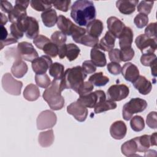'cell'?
Masks as SVG:
<instances>
[{
	"label": "cell",
	"instance_id": "obj_44",
	"mask_svg": "<svg viewBox=\"0 0 157 157\" xmlns=\"http://www.w3.org/2000/svg\"><path fill=\"white\" fill-rule=\"evenodd\" d=\"M134 50L132 47L124 48L120 50V59L121 61L126 62L131 60L134 56Z\"/></svg>",
	"mask_w": 157,
	"mask_h": 157
},
{
	"label": "cell",
	"instance_id": "obj_30",
	"mask_svg": "<svg viewBox=\"0 0 157 157\" xmlns=\"http://www.w3.org/2000/svg\"><path fill=\"white\" fill-rule=\"evenodd\" d=\"M121 153L126 156H137V144L134 139L125 142L121 147Z\"/></svg>",
	"mask_w": 157,
	"mask_h": 157
},
{
	"label": "cell",
	"instance_id": "obj_59",
	"mask_svg": "<svg viewBox=\"0 0 157 157\" xmlns=\"http://www.w3.org/2000/svg\"><path fill=\"white\" fill-rule=\"evenodd\" d=\"M150 145L156 146V132H154L150 136Z\"/></svg>",
	"mask_w": 157,
	"mask_h": 157
},
{
	"label": "cell",
	"instance_id": "obj_21",
	"mask_svg": "<svg viewBox=\"0 0 157 157\" xmlns=\"http://www.w3.org/2000/svg\"><path fill=\"white\" fill-rule=\"evenodd\" d=\"M119 46L121 49L131 47L133 40V31L131 28L125 26L118 36Z\"/></svg>",
	"mask_w": 157,
	"mask_h": 157
},
{
	"label": "cell",
	"instance_id": "obj_8",
	"mask_svg": "<svg viewBox=\"0 0 157 157\" xmlns=\"http://www.w3.org/2000/svg\"><path fill=\"white\" fill-rule=\"evenodd\" d=\"M29 1H15V5L12 11L8 14V18L12 23H18L27 17L26 8L28 7Z\"/></svg>",
	"mask_w": 157,
	"mask_h": 157
},
{
	"label": "cell",
	"instance_id": "obj_61",
	"mask_svg": "<svg viewBox=\"0 0 157 157\" xmlns=\"http://www.w3.org/2000/svg\"><path fill=\"white\" fill-rule=\"evenodd\" d=\"M151 69V75L154 77L156 76V61H155L150 66Z\"/></svg>",
	"mask_w": 157,
	"mask_h": 157
},
{
	"label": "cell",
	"instance_id": "obj_3",
	"mask_svg": "<svg viewBox=\"0 0 157 157\" xmlns=\"http://www.w3.org/2000/svg\"><path fill=\"white\" fill-rule=\"evenodd\" d=\"M60 80L53 79L50 85L43 93V99L47 102L51 109L61 110L64 105V99L61 95Z\"/></svg>",
	"mask_w": 157,
	"mask_h": 157
},
{
	"label": "cell",
	"instance_id": "obj_47",
	"mask_svg": "<svg viewBox=\"0 0 157 157\" xmlns=\"http://www.w3.org/2000/svg\"><path fill=\"white\" fill-rule=\"evenodd\" d=\"M156 61V56L154 53L142 54L140 57V63L145 66H151Z\"/></svg>",
	"mask_w": 157,
	"mask_h": 157
},
{
	"label": "cell",
	"instance_id": "obj_19",
	"mask_svg": "<svg viewBox=\"0 0 157 157\" xmlns=\"http://www.w3.org/2000/svg\"><path fill=\"white\" fill-rule=\"evenodd\" d=\"M132 83L134 87L143 95L148 94L152 89V85L150 81L147 80L145 77L139 75Z\"/></svg>",
	"mask_w": 157,
	"mask_h": 157
},
{
	"label": "cell",
	"instance_id": "obj_58",
	"mask_svg": "<svg viewBox=\"0 0 157 157\" xmlns=\"http://www.w3.org/2000/svg\"><path fill=\"white\" fill-rule=\"evenodd\" d=\"M9 36L7 31L4 26H1V40H4Z\"/></svg>",
	"mask_w": 157,
	"mask_h": 157
},
{
	"label": "cell",
	"instance_id": "obj_23",
	"mask_svg": "<svg viewBox=\"0 0 157 157\" xmlns=\"http://www.w3.org/2000/svg\"><path fill=\"white\" fill-rule=\"evenodd\" d=\"M91 61L98 67H104L107 64L105 53L98 47H93L90 52Z\"/></svg>",
	"mask_w": 157,
	"mask_h": 157
},
{
	"label": "cell",
	"instance_id": "obj_53",
	"mask_svg": "<svg viewBox=\"0 0 157 157\" xmlns=\"http://www.w3.org/2000/svg\"><path fill=\"white\" fill-rule=\"evenodd\" d=\"M107 68L108 71L113 75H118L121 72V65L118 63L115 62H111L107 64Z\"/></svg>",
	"mask_w": 157,
	"mask_h": 157
},
{
	"label": "cell",
	"instance_id": "obj_46",
	"mask_svg": "<svg viewBox=\"0 0 157 157\" xmlns=\"http://www.w3.org/2000/svg\"><path fill=\"white\" fill-rule=\"evenodd\" d=\"M86 34V29L79 26L75 25L71 34V36L74 41L76 43H79L81 38Z\"/></svg>",
	"mask_w": 157,
	"mask_h": 157
},
{
	"label": "cell",
	"instance_id": "obj_15",
	"mask_svg": "<svg viewBox=\"0 0 157 157\" xmlns=\"http://www.w3.org/2000/svg\"><path fill=\"white\" fill-rule=\"evenodd\" d=\"M52 64L51 58L48 55H42L32 61V68L36 74H45Z\"/></svg>",
	"mask_w": 157,
	"mask_h": 157
},
{
	"label": "cell",
	"instance_id": "obj_52",
	"mask_svg": "<svg viewBox=\"0 0 157 157\" xmlns=\"http://www.w3.org/2000/svg\"><path fill=\"white\" fill-rule=\"evenodd\" d=\"M82 67L86 74H93L96 71V66L91 60H86L83 61Z\"/></svg>",
	"mask_w": 157,
	"mask_h": 157
},
{
	"label": "cell",
	"instance_id": "obj_1",
	"mask_svg": "<svg viewBox=\"0 0 157 157\" xmlns=\"http://www.w3.org/2000/svg\"><path fill=\"white\" fill-rule=\"evenodd\" d=\"M70 15L78 26H86L95 19L96 11L93 1L78 0L72 5Z\"/></svg>",
	"mask_w": 157,
	"mask_h": 157
},
{
	"label": "cell",
	"instance_id": "obj_55",
	"mask_svg": "<svg viewBox=\"0 0 157 157\" xmlns=\"http://www.w3.org/2000/svg\"><path fill=\"white\" fill-rule=\"evenodd\" d=\"M109 58L112 62L118 63L121 62L120 59V50L118 48H113L109 51Z\"/></svg>",
	"mask_w": 157,
	"mask_h": 157
},
{
	"label": "cell",
	"instance_id": "obj_35",
	"mask_svg": "<svg viewBox=\"0 0 157 157\" xmlns=\"http://www.w3.org/2000/svg\"><path fill=\"white\" fill-rule=\"evenodd\" d=\"M30 5L34 10L40 12H45L52 7V1H31Z\"/></svg>",
	"mask_w": 157,
	"mask_h": 157
},
{
	"label": "cell",
	"instance_id": "obj_14",
	"mask_svg": "<svg viewBox=\"0 0 157 157\" xmlns=\"http://www.w3.org/2000/svg\"><path fill=\"white\" fill-rule=\"evenodd\" d=\"M67 112L78 121H84L88 115V109L77 101L72 102L67 107Z\"/></svg>",
	"mask_w": 157,
	"mask_h": 157
},
{
	"label": "cell",
	"instance_id": "obj_37",
	"mask_svg": "<svg viewBox=\"0 0 157 157\" xmlns=\"http://www.w3.org/2000/svg\"><path fill=\"white\" fill-rule=\"evenodd\" d=\"M35 82L37 86L43 88H48L52 83L48 75L46 74H36Z\"/></svg>",
	"mask_w": 157,
	"mask_h": 157
},
{
	"label": "cell",
	"instance_id": "obj_7",
	"mask_svg": "<svg viewBox=\"0 0 157 157\" xmlns=\"http://www.w3.org/2000/svg\"><path fill=\"white\" fill-rule=\"evenodd\" d=\"M106 99L105 94L102 90H96L85 95L80 96L77 100L86 108H94L100 102Z\"/></svg>",
	"mask_w": 157,
	"mask_h": 157
},
{
	"label": "cell",
	"instance_id": "obj_26",
	"mask_svg": "<svg viewBox=\"0 0 157 157\" xmlns=\"http://www.w3.org/2000/svg\"><path fill=\"white\" fill-rule=\"evenodd\" d=\"M116 37L109 31H107L104 36L101 39L98 47L103 51L108 52L113 48L115 46Z\"/></svg>",
	"mask_w": 157,
	"mask_h": 157
},
{
	"label": "cell",
	"instance_id": "obj_40",
	"mask_svg": "<svg viewBox=\"0 0 157 157\" xmlns=\"http://www.w3.org/2000/svg\"><path fill=\"white\" fill-rule=\"evenodd\" d=\"M50 40L59 47L65 44L67 40V36L61 31H56L52 34Z\"/></svg>",
	"mask_w": 157,
	"mask_h": 157
},
{
	"label": "cell",
	"instance_id": "obj_31",
	"mask_svg": "<svg viewBox=\"0 0 157 157\" xmlns=\"http://www.w3.org/2000/svg\"><path fill=\"white\" fill-rule=\"evenodd\" d=\"M64 66L59 63H54L49 67V74L55 80H61L64 76Z\"/></svg>",
	"mask_w": 157,
	"mask_h": 157
},
{
	"label": "cell",
	"instance_id": "obj_33",
	"mask_svg": "<svg viewBox=\"0 0 157 157\" xmlns=\"http://www.w3.org/2000/svg\"><path fill=\"white\" fill-rule=\"evenodd\" d=\"M88 81L96 86H105L109 82V78L104 75L102 72H99L91 75L89 77Z\"/></svg>",
	"mask_w": 157,
	"mask_h": 157
},
{
	"label": "cell",
	"instance_id": "obj_27",
	"mask_svg": "<svg viewBox=\"0 0 157 157\" xmlns=\"http://www.w3.org/2000/svg\"><path fill=\"white\" fill-rule=\"evenodd\" d=\"M41 18L44 25L48 27L51 28L55 25L58 21V16L55 10L50 9L41 13Z\"/></svg>",
	"mask_w": 157,
	"mask_h": 157
},
{
	"label": "cell",
	"instance_id": "obj_22",
	"mask_svg": "<svg viewBox=\"0 0 157 157\" xmlns=\"http://www.w3.org/2000/svg\"><path fill=\"white\" fill-rule=\"evenodd\" d=\"M56 23L59 29H60L61 31L66 36H71L72 32L75 26V25L74 24L70 19L62 15L58 17V21Z\"/></svg>",
	"mask_w": 157,
	"mask_h": 157
},
{
	"label": "cell",
	"instance_id": "obj_32",
	"mask_svg": "<svg viewBox=\"0 0 157 157\" xmlns=\"http://www.w3.org/2000/svg\"><path fill=\"white\" fill-rule=\"evenodd\" d=\"M150 135L144 134L143 136L134 138L137 144V151L145 152L147 150H148L150 146Z\"/></svg>",
	"mask_w": 157,
	"mask_h": 157
},
{
	"label": "cell",
	"instance_id": "obj_57",
	"mask_svg": "<svg viewBox=\"0 0 157 157\" xmlns=\"http://www.w3.org/2000/svg\"><path fill=\"white\" fill-rule=\"evenodd\" d=\"M18 42V40L16 39L15 38H14L13 36H12L11 35L10 36H9L7 37V39H6L5 40H1L0 42V45H1V49L0 50H2L5 46H7V45H10V44H15V43H17Z\"/></svg>",
	"mask_w": 157,
	"mask_h": 157
},
{
	"label": "cell",
	"instance_id": "obj_28",
	"mask_svg": "<svg viewBox=\"0 0 157 157\" xmlns=\"http://www.w3.org/2000/svg\"><path fill=\"white\" fill-rule=\"evenodd\" d=\"M23 97L28 101H36L40 97V91L38 87L33 84L28 85L23 91Z\"/></svg>",
	"mask_w": 157,
	"mask_h": 157
},
{
	"label": "cell",
	"instance_id": "obj_13",
	"mask_svg": "<svg viewBox=\"0 0 157 157\" xmlns=\"http://www.w3.org/2000/svg\"><path fill=\"white\" fill-rule=\"evenodd\" d=\"M80 52V50L76 44L72 43L64 44L58 47V55L60 59H63L66 56L69 61H72L78 56Z\"/></svg>",
	"mask_w": 157,
	"mask_h": 157
},
{
	"label": "cell",
	"instance_id": "obj_49",
	"mask_svg": "<svg viewBox=\"0 0 157 157\" xmlns=\"http://www.w3.org/2000/svg\"><path fill=\"white\" fill-rule=\"evenodd\" d=\"M50 42H51V40L44 35H38L33 40L34 44L40 50H42L43 47Z\"/></svg>",
	"mask_w": 157,
	"mask_h": 157
},
{
	"label": "cell",
	"instance_id": "obj_54",
	"mask_svg": "<svg viewBox=\"0 0 157 157\" xmlns=\"http://www.w3.org/2000/svg\"><path fill=\"white\" fill-rule=\"evenodd\" d=\"M5 57L7 59H10L13 58L14 61L18 59H21L18 53L17 47H12L7 48V50L5 52Z\"/></svg>",
	"mask_w": 157,
	"mask_h": 157
},
{
	"label": "cell",
	"instance_id": "obj_42",
	"mask_svg": "<svg viewBox=\"0 0 157 157\" xmlns=\"http://www.w3.org/2000/svg\"><path fill=\"white\" fill-rule=\"evenodd\" d=\"M94 88L93 84L89 81L83 82L75 91L80 96L85 95L91 93Z\"/></svg>",
	"mask_w": 157,
	"mask_h": 157
},
{
	"label": "cell",
	"instance_id": "obj_2",
	"mask_svg": "<svg viewBox=\"0 0 157 157\" xmlns=\"http://www.w3.org/2000/svg\"><path fill=\"white\" fill-rule=\"evenodd\" d=\"M86 78V74L81 66H77L68 68L60 80V90L63 91L65 89H72L76 91Z\"/></svg>",
	"mask_w": 157,
	"mask_h": 157
},
{
	"label": "cell",
	"instance_id": "obj_38",
	"mask_svg": "<svg viewBox=\"0 0 157 157\" xmlns=\"http://www.w3.org/2000/svg\"><path fill=\"white\" fill-rule=\"evenodd\" d=\"M83 45L90 47H95L98 45L99 39L94 37L89 34H85L80 40L79 43Z\"/></svg>",
	"mask_w": 157,
	"mask_h": 157
},
{
	"label": "cell",
	"instance_id": "obj_39",
	"mask_svg": "<svg viewBox=\"0 0 157 157\" xmlns=\"http://www.w3.org/2000/svg\"><path fill=\"white\" fill-rule=\"evenodd\" d=\"M43 52L50 57L55 58L58 55V46L52 41L47 43L42 48Z\"/></svg>",
	"mask_w": 157,
	"mask_h": 157
},
{
	"label": "cell",
	"instance_id": "obj_45",
	"mask_svg": "<svg viewBox=\"0 0 157 157\" xmlns=\"http://www.w3.org/2000/svg\"><path fill=\"white\" fill-rule=\"evenodd\" d=\"M10 35L17 40L22 38L24 35V32L18 23H12L10 26Z\"/></svg>",
	"mask_w": 157,
	"mask_h": 157
},
{
	"label": "cell",
	"instance_id": "obj_56",
	"mask_svg": "<svg viewBox=\"0 0 157 157\" xmlns=\"http://www.w3.org/2000/svg\"><path fill=\"white\" fill-rule=\"evenodd\" d=\"M12 4L7 1H1V10L7 13H9L13 9Z\"/></svg>",
	"mask_w": 157,
	"mask_h": 157
},
{
	"label": "cell",
	"instance_id": "obj_29",
	"mask_svg": "<svg viewBox=\"0 0 157 157\" xmlns=\"http://www.w3.org/2000/svg\"><path fill=\"white\" fill-rule=\"evenodd\" d=\"M55 139L53 129L41 132L38 137L39 144L42 147H48L52 145Z\"/></svg>",
	"mask_w": 157,
	"mask_h": 157
},
{
	"label": "cell",
	"instance_id": "obj_16",
	"mask_svg": "<svg viewBox=\"0 0 157 157\" xmlns=\"http://www.w3.org/2000/svg\"><path fill=\"white\" fill-rule=\"evenodd\" d=\"M121 72L124 78L130 82H133L139 76L138 67L132 63H126L121 67Z\"/></svg>",
	"mask_w": 157,
	"mask_h": 157
},
{
	"label": "cell",
	"instance_id": "obj_11",
	"mask_svg": "<svg viewBox=\"0 0 157 157\" xmlns=\"http://www.w3.org/2000/svg\"><path fill=\"white\" fill-rule=\"evenodd\" d=\"M107 93L109 100L113 102L120 101L128 97L129 90L124 84H115L109 88Z\"/></svg>",
	"mask_w": 157,
	"mask_h": 157
},
{
	"label": "cell",
	"instance_id": "obj_51",
	"mask_svg": "<svg viewBox=\"0 0 157 157\" xmlns=\"http://www.w3.org/2000/svg\"><path fill=\"white\" fill-rule=\"evenodd\" d=\"M145 35L150 38L156 39V23H151L145 29Z\"/></svg>",
	"mask_w": 157,
	"mask_h": 157
},
{
	"label": "cell",
	"instance_id": "obj_25",
	"mask_svg": "<svg viewBox=\"0 0 157 157\" xmlns=\"http://www.w3.org/2000/svg\"><path fill=\"white\" fill-rule=\"evenodd\" d=\"M28 67L26 63L22 59H18L14 61L11 67V72L16 78L23 77L28 72Z\"/></svg>",
	"mask_w": 157,
	"mask_h": 157
},
{
	"label": "cell",
	"instance_id": "obj_18",
	"mask_svg": "<svg viewBox=\"0 0 157 157\" xmlns=\"http://www.w3.org/2000/svg\"><path fill=\"white\" fill-rule=\"evenodd\" d=\"M107 28L116 38L118 37L124 28L126 26L123 21L116 17H110L107 20Z\"/></svg>",
	"mask_w": 157,
	"mask_h": 157
},
{
	"label": "cell",
	"instance_id": "obj_20",
	"mask_svg": "<svg viewBox=\"0 0 157 157\" xmlns=\"http://www.w3.org/2000/svg\"><path fill=\"white\" fill-rule=\"evenodd\" d=\"M138 3V0H120L116 2V7L120 13L130 15L134 12Z\"/></svg>",
	"mask_w": 157,
	"mask_h": 157
},
{
	"label": "cell",
	"instance_id": "obj_34",
	"mask_svg": "<svg viewBox=\"0 0 157 157\" xmlns=\"http://www.w3.org/2000/svg\"><path fill=\"white\" fill-rule=\"evenodd\" d=\"M117 107V104L110 100H104L99 102L94 107V113H100L109 110L115 109Z\"/></svg>",
	"mask_w": 157,
	"mask_h": 157
},
{
	"label": "cell",
	"instance_id": "obj_41",
	"mask_svg": "<svg viewBox=\"0 0 157 157\" xmlns=\"http://www.w3.org/2000/svg\"><path fill=\"white\" fill-rule=\"evenodd\" d=\"M154 2L153 1H142L137 6V10L140 13H144L148 15L151 12V9L153 7Z\"/></svg>",
	"mask_w": 157,
	"mask_h": 157
},
{
	"label": "cell",
	"instance_id": "obj_5",
	"mask_svg": "<svg viewBox=\"0 0 157 157\" xmlns=\"http://www.w3.org/2000/svg\"><path fill=\"white\" fill-rule=\"evenodd\" d=\"M1 83L3 90L7 93L14 96L20 95L23 83L15 79L10 73L7 72L3 75Z\"/></svg>",
	"mask_w": 157,
	"mask_h": 157
},
{
	"label": "cell",
	"instance_id": "obj_4",
	"mask_svg": "<svg viewBox=\"0 0 157 157\" xmlns=\"http://www.w3.org/2000/svg\"><path fill=\"white\" fill-rule=\"evenodd\" d=\"M147 107V102L145 100L139 98H132L123 105V118L124 120L128 121L132 118L133 114L144 111Z\"/></svg>",
	"mask_w": 157,
	"mask_h": 157
},
{
	"label": "cell",
	"instance_id": "obj_6",
	"mask_svg": "<svg viewBox=\"0 0 157 157\" xmlns=\"http://www.w3.org/2000/svg\"><path fill=\"white\" fill-rule=\"evenodd\" d=\"M18 23L28 38L32 39L38 36L39 26L38 21L35 18L27 16Z\"/></svg>",
	"mask_w": 157,
	"mask_h": 157
},
{
	"label": "cell",
	"instance_id": "obj_48",
	"mask_svg": "<svg viewBox=\"0 0 157 157\" xmlns=\"http://www.w3.org/2000/svg\"><path fill=\"white\" fill-rule=\"evenodd\" d=\"M71 1H52V5L58 10L64 12L68 11Z\"/></svg>",
	"mask_w": 157,
	"mask_h": 157
},
{
	"label": "cell",
	"instance_id": "obj_60",
	"mask_svg": "<svg viewBox=\"0 0 157 157\" xmlns=\"http://www.w3.org/2000/svg\"><path fill=\"white\" fill-rule=\"evenodd\" d=\"M0 17H1V26H4L7 23L9 18L6 16V15L3 14L2 12L0 13Z\"/></svg>",
	"mask_w": 157,
	"mask_h": 157
},
{
	"label": "cell",
	"instance_id": "obj_50",
	"mask_svg": "<svg viewBox=\"0 0 157 157\" xmlns=\"http://www.w3.org/2000/svg\"><path fill=\"white\" fill-rule=\"evenodd\" d=\"M157 114L156 112L153 111L150 112L147 116L146 119V123L148 127L151 129H156L157 128V121H156Z\"/></svg>",
	"mask_w": 157,
	"mask_h": 157
},
{
	"label": "cell",
	"instance_id": "obj_43",
	"mask_svg": "<svg viewBox=\"0 0 157 157\" xmlns=\"http://www.w3.org/2000/svg\"><path fill=\"white\" fill-rule=\"evenodd\" d=\"M148 22V15L144 13L137 14L134 18V23L138 28H143L147 25Z\"/></svg>",
	"mask_w": 157,
	"mask_h": 157
},
{
	"label": "cell",
	"instance_id": "obj_9",
	"mask_svg": "<svg viewBox=\"0 0 157 157\" xmlns=\"http://www.w3.org/2000/svg\"><path fill=\"white\" fill-rule=\"evenodd\" d=\"M135 44L143 54L154 53L157 48L156 39L148 37L143 34L136 38Z\"/></svg>",
	"mask_w": 157,
	"mask_h": 157
},
{
	"label": "cell",
	"instance_id": "obj_36",
	"mask_svg": "<svg viewBox=\"0 0 157 157\" xmlns=\"http://www.w3.org/2000/svg\"><path fill=\"white\" fill-rule=\"evenodd\" d=\"M131 119L130 126L134 131L140 132L144 129L145 122L144 118L141 116L136 115Z\"/></svg>",
	"mask_w": 157,
	"mask_h": 157
},
{
	"label": "cell",
	"instance_id": "obj_10",
	"mask_svg": "<svg viewBox=\"0 0 157 157\" xmlns=\"http://www.w3.org/2000/svg\"><path fill=\"white\" fill-rule=\"evenodd\" d=\"M57 121V117L54 112L50 110L42 111L38 115L36 123L39 130H43L53 127Z\"/></svg>",
	"mask_w": 157,
	"mask_h": 157
},
{
	"label": "cell",
	"instance_id": "obj_12",
	"mask_svg": "<svg viewBox=\"0 0 157 157\" xmlns=\"http://www.w3.org/2000/svg\"><path fill=\"white\" fill-rule=\"evenodd\" d=\"M18 53L22 59L32 62L38 58V53L33 45L28 42H21L17 45Z\"/></svg>",
	"mask_w": 157,
	"mask_h": 157
},
{
	"label": "cell",
	"instance_id": "obj_17",
	"mask_svg": "<svg viewBox=\"0 0 157 157\" xmlns=\"http://www.w3.org/2000/svg\"><path fill=\"white\" fill-rule=\"evenodd\" d=\"M127 132V127L124 122L118 120L113 122L110 127V134L111 136L117 140L123 139Z\"/></svg>",
	"mask_w": 157,
	"mask_h": 157
},
{
	"label": "cell",
	"instance_id": "obj_24",
	"mask_svg": "<svg viewBox=\"0 0 157 157\" xmlns=\"http://www.w3.org/2000/svg\"><path fill=\"white\" fill-rule=\"evenodd\" d=\"M104 25L102 21L94 19L88 24L86 28V33L96 38H99L102 33Z\"/></svg>",
	"mask_w": 157,
	"mask_h": 157
}]
</instances>
